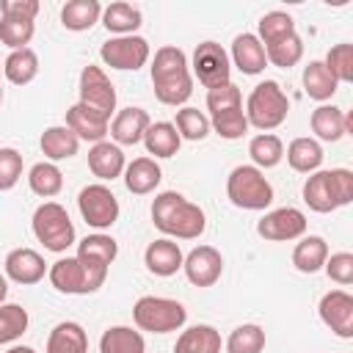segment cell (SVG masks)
Wrapping results in <instances>:
<instances>
[{
	"label": "cell",
	"instance_id": "obj_1",
	"mask_svg": "<svg viewBox=\"0 0 353 353\" xmlns=\"http://www.w3.org/2000/svg\"><path fill=\"white\" fill-rule=\"evenodd\" d=\"M152 223L165 234L176 240H196L207 229V215L199 204L188 201L176 190H163L152 201Z\"/></svg>",
	"mask_w": 353,
	"mask_h": 353
},
{
	"label": "cell",
	"instance_id": "obj_2",
	"mask_svg": "<svg viewBox=\"0 0 353 353\" xmlns=\"http://www.w3.org/2000/svg\"><path fill=\"white\" fill-rule=\"evenodd\" d=\"M152 85H154V97L163 105L179 108V105H185L190 99V94H193V74H190V66H188V55L179 47L165 44V47H160L154 52Z\"/></svg>",
	"mask_w": 353,
	"mask_h": 353
},
{
	"label": "cell",
	"instance_id": "obj_3",
	"mask_svg": "<svg viewBox=\"0 0 353 353\" xmlns=\"http://www.w3.org/2000/svg\"><path fill=\"white\" fill-rule=\"evenodd\" d=\"M303 201L314 212H334L353 201V171L347 168H331V171H314L303 182Z\"/></svg>",
	"mask_w": 353,
	"mask_h": 353
},
{
	"label": "cell",
	"instance_id": "obj_4",
	"mask_svg": "<svg viewBox=\"0 0 353 353\" xmlns=\"http://www.w3.org/2000/svg\"><path fill=\"white\" fill-rule=\"evenodd\" d=\"M47 276H50V284L58 292L88 295V292H97L105 284L108 265H99V262H91V259H80V256H63V259L52 262Z\"/></svg>",
	"mask_w": 353,
	"mask_h": 353
},
{
	"label": "cell",
	"instance_id": "obj_5",
	"mask_svg": "<svg viewBox=\"0 0 353 353\" xmlns=\"http://www.w3.org/2000/svg\"><path fill=\"white\" fill-rule=\"evenodd\" d=\"M243 113H245L248 127H256L262 132H270V130H276V127L284 124V119L290 113V99H287V94L281 91V85L276 80H262L248 94Z\"/></svg>",
	"mask_w": 353,
	"mask_h": 353
},
{
	"label": "cell",
	"instance_id": "obj_6",
	"mask_svg": "<svg viewBox=\"0 0 353 353\" xmlns=\"http://www.w3.org/2000/svg\"><path fill=\"white\" fill-rule=\"evenodd\" d=\"M226 196L240 210H268L273 204V185L256 165H237L226 179Z\"/></svg>",
	"mask_w": 353,
	"mask_h": 353
},
{
	"label": "cell",
	"instance_id": "obj_7",
	"mask_svg": "<svg viewBox=\"0 0 353 353\" xmlns=\"http://www.w3.org/2000/svg\"><path fill=\"white\" fill-rule=\"evenodd\" d=\"M132 320L138 325V331H149V334H168L185 325L188 320V309L174 301V298H160V295H143L135 301L132 306Z\"/></svg>",
	"mask_w": 353,
	"mask_h": 353
},
{
	"label": "cell",
	"instance_id": "obj_8",
	"mask_svg": "<svg viewBox=\"0 0 353 353\" xmlns=\"http://www.w3.org/2000/svg\"><path fill=\"white\" fill-rule=\"evenodd\" d=\"M33 234L36 240L55 254H63L72 243H74V223L66 212V207H61L58 201H44L36 207L33 212Z\"/></svg>",
	"mask_w": 353,
	"mask_h": 353
},
{
	"label": "cell",
	"instance_id": "obj_9",
	"mask_svg": "<svg viewBox=\"0 0 353 353\" xmlns=\"http://www.w3.org/2000/svg\"><path fill=\"white\" fill-rule=\"evenodd\" d=\"M77 207H80L83 221L97 232L110 229L119 221V199L113 196V190L105 182L85 185L77 196Z\"/></svg>",
	"mask_w": 353,
	"mask_h": 353
},
{
	"label": "cell",
	"instance_id": "obj_10",
	"mask_svg": "<svg viewBox=\"0 0 353 353\" xmlns=\"http://www.w3.org/2000/svg\"><path fill=\"white\" fill-rule=\"evenodd\" d=\"M193 77L210 91L215 85L229 83L232 77V61L229 52L218 41H201L193 50Z\"/></svg>",
	"mask_w": 353,
	"mask_h": 353
},
{
	"label": "cell",
	"instance_id": "obj_11",
	"mask_svg": "<svg viewBox=\"0 0 353 353\" xmlns=\"http://www.w3.org/2000/svg\"><path fill=\"white\" fill-rule=\"evenodd\" d=\"M149 41L143 36H113L99 47V58L110 69L135 72L149 61Z\"/></svg>",
	"mask_w": 353,
	"mask_h": 353
},
{
	"label": "cell",
	"instance_id": "obj_12",
	"mask_svg": "<svg viewBox=\"0 0 353 353\" xmlns=\"http://www.w3.org/2000/svg\"><path fill=\"white\" fill-rule=\"evenodd\" d=\"M80 105L102 113L105 119H110L116 113V88H113L110 77L102 72V66L88 63L80 72Z\"/></svg>",
	"mask_w": 353,
	"mask_h": 353
},
{
	"label": "cell",
	"instance_id": "obj_13",
	"mask_svg": "<svg viewBox=\"0 0 353 353\" xmlns=\"http://www.w3.org/2000/svg\"><path fill=\"white\" fill-rule=\"evenodd\" d=\"M256 234L270 240V243H287V240H301L306 234V215L298 207H279L270 210L259 218Z\"/></svg>",
	"mask_w": 353,
	"mask_h": 353
},
{
	"label": "cell",
	"instance_id": "obj_14",
	"mask_svg": "<svg viewBox=\"0 0 353 353\" xmlns=\"http://www.w3.org/2000/svg\"><path fill=\"white\" fill-rule=\"evenodd\" d=\"M320 320L339 336L350 339L353 336V295L345 290H331L320 298Z\"/></svg>",
	"mask_w": 353,
	"mask_h": 353
},
{
	"label": "cell",
	"instance_id": "obj_15",
	"mask_svg": "<svg viewBox=\"0 0 353 353\" xmlns=\"http://www.w3.org/2000/svg\"><path fill=\"white\" fill-rule=\"evenodd\" d=\"M182 270L193 287H212L223 273V256L212 245H196L185 256Z\"/></svg>",
	"mask_w": 353,
	"mask_h": 353
},
{
	"label": "cell",
	"instance_id": "obj_16",
	"mask_svg": "<svg viewBox=\"0 0 353 353\" xmlns=\"http://www.w3.org/2000/svg\"><path fill=\"white\" fill-rule=\"evenodd\" d=\"M3 273H6V279L17 281V284H39L47 273V262L33 248H14L6 254Z\"/></svg>",
	"mask_w": 353,
	"mask_h": 353
},
{
	"label": "cell",
	"instance_id": "obj_17",
	"mask_svg": "<svg viewBox=\"0 0 353 353\" xmlns=\"http://www.w3.org/2000/svg\"><path fill=\"white\" fill-rule=\"evenodd\" d=\"M149 124H152L149 113L143 108H132L130 105V108L116 110L108 132H110V138H113L116 146H135V143L143 141V132H146Z\"/></svg>",
	"mask_w": 353,
	"mask_h": 353
},
{
	"label": "cell",
	"instance_id": "obj_18",
	"mask_svg": "<svg viewBox=\"0 0 353 353\" xmlns=\"http://www.w3.org/2000/svg\"><path fill=\"white\" fill-rule=\"evenodd\" d=\"M182 262H185V254H182L179 243L171 240V237H160V240L149 243L146 251H143L146 270L154 273V276H163V279L174 276L176 270H182Z\"/></svg>",
	"mask_w": 353,
	"mask_h": 353
},
{
	"label": "cell",
	"instance_id": "obj_19",
	"mask_svg": "<svg viewBox=\"0 0 353 353\" xmlns=\"http://www.w3.org/2000/svg\"><path fill=\"white\" fill-rule=\"evenodd\" d=\"M66 127L80 138V141H91V143H99L105 141L108 130H110V119H105L102 113L85 108V105H72L66 110Z\"/></svg>",
	"mask_w": 353,
	"mask_h": 353
},
{
	"label": "cell",
	"instance_id": "obj_20",
	"mask_svg": "<svg viewBox=\"0 0 353 353\" xmlns=\"http://www.w3.org/2000/svg\"><path fill=\"white\" fill-rule=\"evenodd\" d=\"M88 168L97 179L102 182H113L116 176L124 174L127 168V160H124V152L121 146H116L113 141H99L88 149Z\"/></svg>",
	"mask_w": 353,
	"mask_h": 353
},
{
	"label": "cell",
	"instance_id": "obj_21",
	"mask_svg": "<svg viewBox=\"0 0 353 353\" xmlns=\"http://www.w3.org/2000/svg\"><path fill=\"white\" fill-rule=\"evenodd\" d=\"M309 124H312V132H314L320 141H331V143H334V141H339L345 132L353 130V116L345 113V110L336 108V105H320V108L312 110Z\"/></svg>",
	"mask_w": 353,
	"mask_h": 353
},
{
	"label": "cell",
	"instance_id": "obj_22",
	"mask_svg": "<svg viewBox=\"0 0 353 353\" xmlns=\"http://www.w3.org/2000/svg\"><path fill=\"white\" fill-rule=\"evenodd\" d=\"M229 61L243 72V74H259L268 66V55L262 41L256 39V33H240L232 41V55Z\"/></svg>",
	"mask_w": 353,
	"mask_h": 353
},
{
	"label": "cell",
	"instance_id": "obj_23",
	"mask_svg": "<svg viewBox=\"0 0 353 353\" xmlns=\"http://www.w3.org/2000/svg\"><path fill=\"white\" fill-rule=\"evenodd\" d=\"M44 157L50 163H58V160H69L77 154L80 149V138L66 127V124H52L41 132V141H39Z\"/></svg>",
	"mask_w": 353,
	"mask_h": 353
},
{
	"label": "cell",
	"instance_id": "obj_24",
	"mask_svg": "<svg viewBox=\"0 0 353 353\" xmlns=\"http://www.w3.org/2000/svg\"><path fill=\"white\" fill-rule=\"evenodd\" d=\"M160 179H163V171H160V165H157L154 157H135L124 168V185L135 196L152 193L160 185Z\"/></svg>",
	"mask_w": 353,
	"mask_h": 353
},
{
	"label": "cell",
	"instance_id": "obj_25",
	"mask_svg": "<svg viewBox=\"0 0 353 353\" xmlns=\"http://www.w3.org/2000/svg\"><path fill=\"white\" fill-rule=\"evenodd\" d=\"M44 353H88L85 328L74 320L58 323L47 336V350Z\"/></svg>",
	"mask_w": 353,
	"mask_h": 353
},
{
	"label": "cell",
	"instance_id": "obj_26",
	"mask_svg": "<svg viewBox=\"0 0 353 353\" xmlns=\"http://www.w3.org/2000/svg\"><path fill=\"white\" fill-rule=\"evenodd\" d=\"M221 334L207 325V323H199V325H190L185 328L179 336H176V345H174V353H221Z\"/></svg>",
	"mask_w": 353,
	"mask_h": 353
},
{
	"label": "cell",
	"instance_id": "obj_27",
	"mask_svg": "<svg viewBox=\"0 0 353 353\" xmlns=\"http://www.w3.org/2000/svg\"><path fill=\"white\" fill-rule=\"evenodd\" d=\"M328 259V243L320 234H303L292 248V265L301 273H317L323 270Z\"/></svg>",
	"mask_w": 353,
	"mask_h": 353
},
{
	"label": "cell",
	"instance_id": "obj_28",
	"mask_svg": "<svg viewBox=\"0 0 353 353\" xmlns=\"http://www.w3.org/2000/svg\"><path fill=\"white\" fill-rule=\"evenodd\" d=\"M287 163L298 174H314L323 165V146H320V141H314L309 135H301V138L290 141V146H287Z\"/></svg>",
	"mask_w": 353,
	"mask_h": 353
},
{
	"label": "cell",
	"instance_id": "obj_29",
	"mask_svg": "<svg viewBox=\"0 0 353 353\" xmlns=\"http://www.w3.org/2000/svg\"><path fill=\"white\" fill-rule=\"evenodd\" d=\"M141 143H143L146 152L154 154V157H174V154L179 152L182 138H179V132H176V127H174L171 121H152V124L146 127Z\"/></svg>",
	"mask_w": 353,
	"mask_h": 353
},
{
	"label": "cell",
	"instance_id": "obj_30",
	"mask_svg": "<svg viewBox=\"0 0 353 353\" xmlns=\"http://www.w3.org/2000/svg\"><path fill=\"white\" fill-rule=\"evenodd\" d=\"M102 17V6L97 0H69L61 8V25L66 30H91Z\"/></svg>",
	"mask_w": 353,
	"mask_h": 353
},
{
	"label": "cell",
	"instance_id": "obj_31",
	"mask_svg": "<svg viewBox=\"0 0 353 353\" xmlns=\"http://www.w3.org/2000/svg\"><path fill=\"white\" fill-rule=\"evenodd\" d=\"M102 25L116 36H135L141 28V8L132 3H110L102 8Z\"/></svg>",
	"mask_w": 353,
	"mask_h": 353
},
{
	"label": "cell",
	"instance_id": "obj_32",
	"mask_svg": "<svg viewBox=\"0 0 353 353\" xmlns=\"http://www.w3.org/2000/svg\"><path fill=\"white\" fill-rule=\"evenodd\" d=\"M143 334L130 325H110L99 336V353H143Z\"/></svg>",
	"mask_w": 353,
	"mask_h": 353
},
{
	"label": "cell",
	"instance_id": "obj_33",
	"mask_svg": "<svg viewBox=\"0 0 353 353\" xmlns=\"http://www.w3.org/2000/svg\"><path fill=\"white\" fill-rule=\"evenodd\" d=\"M3 74L8 83L14 85H28L36 74H39V55L30 47L22 50H11L8 58L3 61Z\"/></svg>",
	"mask_w": 353,
	"mask_h": 353
},
{
	"label": "cell",
	"instance_id": "obj_34",
	"mask_svg": "<svg viewBox=\"0 0 353 353\" xmlns=\"http://www.w3.org/2000/svg\"><path fill=\"white\" fill-rule=\"evenodd\" d=\"M336 88H339V83L334 80V74L325 69L323 61H309L306 63V69H303V91L312 99L325 102V99H331L336 94Z\"/></svg>",
	"mask_w": 353,
	"mask_h": 353
},
{
	"label": "cell",
	"instance_id": "obj_35",
	"mask_svg": "<svg viewBox=\"0 0 353 353\" xmlns=\"http://www.w3.org/2000/svg\"><path fill=\"white\" fill-rule=\"evenodd\" d=\"M248 154H251V160L259 171L262 168H276L284 157V143L273 132H259L248 141Z\"/></svg>",
	"mask_w": 353,
	"mask_h": 353
},
{
	"label": "cell",
	"instance_id": "obj_36",
	"mask_svg": "<svg viewBox=\"0 0 353 353\" xmlns=\"http://www.w3.org/2000/svg\"><path fill=\"white\" fill-rule=\"evenodd\" d=\"M28 185H30V190H33L36 196L52 199V196H58L61 188H63V174H61V168H58L55 163H47V160H44V163H36V165L30 168Z\"/></svg>",
	"mask_w": 353,
	"mask_h": 353
},
{
	"label": "cell",
	"instance_id": "obj_37",
	"mask_svg": "<svg viewBox=\"0 0 353 353\" xmlns=\"http://www.w3.org/2000/svg\"><path fill=\"white\" fill-rule=\"evenodd\" d=\"M77 256L80 259H91V262H99V265H113V259L119 256V243L110 237V234H88L77 243Z\"/></svg>",
	"mask_w": 353,
	"mask_h": 353
},
{
	"label": "cell",
	"instance_id": "obj_38",
	"mask_svg": "<svg viewBox=\"0 0 353 353\" xmlns=\"http://www.w3.org/2000/svg\"><path fill=\"white\" fill-rule=\"evenodd\" d=\"M265 347V328L256 323L237 325L226 339V353H262Z\"/></svg>",
	"mask_w": 353,
	"mask_h": 353
},
{
	"label": "cell",
	"instance_id": "obj_39",
	"mask_svg": "<svg viewBox=\"0 0 353 353\" xmlns=\"http://www.w3.org/2000/svg\"><path fill=\"white\" fill-rule=\"evenodd\" d=\"M265 55H268V63H273L279 69H292L303 58V41H301L298 33H292L287 39H279V41L268 44Z\"/></svg>",
	"mask_w": 353,
	"mask_h": 353
},
{
	"label": "cell",
	"instance_id": "obj_40",
	"mask_svg": "<svg viewBox=\"0 0 353 353\" xmlns=\"http://www.w3.org/2000/svg\"><path fill=\"white\" fill-rule=\"evenodd\" d=\"M292 33H295V22L287 11H268L259 19V36L256 39L262 41V47H268V44H273L279 39H287Z\"/></svg>",
	"mask_w": 353,
	"mask_h": 353
},
{
	"label": "cell",
	"instance_id": "obj_41",
	"mask_svg": "<svg viewBox=\"0 0 353 353\" xmlns=\"http://www.w3.org/2000/svg\"><path fill=\"white\" fill-rule=\"evenodd\" d=\"M174 127L185 141H204L210 135V119L199 108H179Z\"/></svg>",
	"mask_w": 353,
	"mask_h": 353
},
{
	"label": "cell",
	"instance_id": "obj_42",
	"mask_svg": "<svg viewBox=\"0 0 353 353\" xmlns=\"http://www.w3.org/2000/svg\"><path fill=\"white\" fill-rule=\"evenodd\" d=\"M210 130H215L221 138L226 141H237L248 132V121H245V113L243 108H232V110H221V113H212L210 116Z\"/></svg>",
	"mask_w": 353,
	"mask_h": 353
},
{
	"label": "cell",
	"instance_id": "obj_43",
	"mask_svg": "<svg viewBox=\"0 0 353 353\" xmlns=\"http://www.w3.org/2000/svg\"><path fill=\"white\" fill-rule=\"evenodd\" d=\"M36 33L33 19H17V17H0V41L11 50H22L30 44Z\"/></svg>",
	"mask_w": 353,
	"mask_h": 353
},
{
	"label": "cell",
	"instance_id": "obj_44",
	"mask_svg": "<svg viewBox=\"0 0 353 353\" xmlns=\"http://www.w3.org/2000/svg\"><path fill=\"white\" fill-rule=\"evenodd\" d=\"M28 331V312L19 303H0V345L19 339Z\"/></svg>",
	"mask_w": 353,
	"mask_h": 353
},
{
	"label": "cell",
	"instance_id": "obj_45",
	"mask_svg": "<svg viewBox=\"0 0 353 353\" xmlns=\"http://www.w3.org/2000/svg\"><path fill=\"white\" fill-rule=\"evenodd\" d=\"M323 63H325V69L334 74L336 83H350V80H353V44L342 41V44L331 47Z\"/></svg>",
	"mask_w": 353,
	"mask_h": 353
},
{
	"label": "cell",
	"instance_id": "obj_46",
	"mask_svg": "<svg viewBox=\"0 0 353 353\" xmlns=\"http://www.w3.org/2000/svg\"><path fill=\"white\" fill-rule=\"evenodd\" d=\"M232 108H243V94H240V88L232 80L207 91V110H210V116L221 113V110H232Z\"/></svg>",
	"mask_w": 353,
	"mask_h": 353
},
{
	"label": "cell",
	"instance_id": "obj_47",
	"mask_svg": "<svg viewBox=\"0 0 353 353\" xmlns=\"http://www.w3.org/2000/svg\"><path fill=\"white\" fill-rule=\"evenodd\" d=\"M22 176V154L14 146L0 149V190H11Z\"/></svg>",
	"mask_w": 353,
	"mask_h": 353
},
{
	"label": "cell",
	"instance_id": "obj_48",
	"mask_svg": "<svg viewBox=\"0 0 353 353\" xmlns=\"http://www.w3.org/2000/svg\"><path fill=\"white\" fill-rule=\"evenodd\" d=\"M323 270L328 273V279H331V281H336V284H342V287L353 284V254H350V251L331 254V256L325 259Z\"/></svg>",
	"mask_w": 353,
	"mask_h": 353
},
{
	"label": "cell",
	"instance_id": "obj_49",
	"mask_svg": "<svg viewBox=\"0 0 353 353\" xmlns=\"http://www.w3.org/2000/svg\"><path fill=\"white\" fill-rule=\"evenodd\" d=\"M0 14L17 19H36L39 0H0Z\"/></svg>",
	"mask_w": 353,
	"mask_h": 353
},
{
	"label": "cell",
	"instance_id": "obj_50",
	"mask_svg": "<svg viewBox=\"0 0 353 353\" xmlns=\"http://www.w3.org/2000/svg\"><path fill=\"white\" fill-rule=\"evenodd\" d=\"M6 295H8V279H6V273H0V303L6 301Z\"/></svg>",
	"mask_w": 353,
	"mask_h": 353
},
{
	"label": "cell",
	"instance_id": "obj_51",
	"mask_svg": "<svg viewBox=\"0 0 353 353\" xmlns=\"http://www.w3.org/2000/svg\"><path fill=\"white\" fill-rule=\"evenodd\" d=\"M6 353H36L33 347H28V345H14V347H8Z\"/></svg>",
	"mask_w": 353,
	"mask_h": 353
},
{
	"label": "cell",
	"instance_id": "obj_52",
	"mask_svg": "<svg viewBox=\"0 0 353 353\" xmlns=\"http://www.w3.org/2000/svg\"><path fill=\"white\" fill-rule=\"evenodd\" d=\"M0 102H3V85H0Z\"/></svg>",
	"mask_w": 353,
	"mask_h": 353
}]
</instances>
